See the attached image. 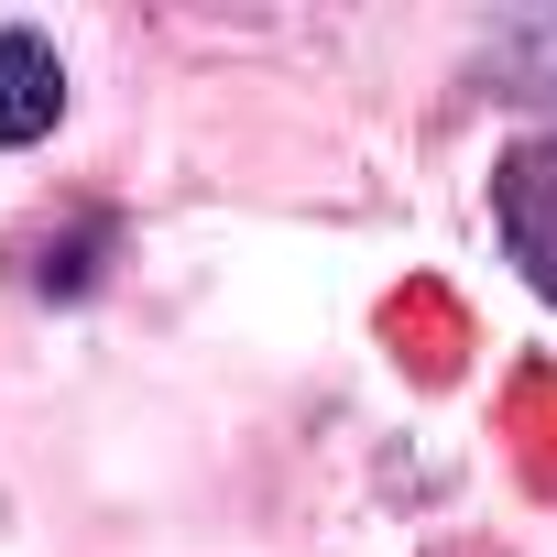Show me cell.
Returning <instances> with one entry per match:
<instances>
[{
  "mask_svg": "<svg viewBox=\"0 0 557 557\" xmlns=\"http://www.w3.org/2000/svg\"><path fill=\"white\" fill-rule=\"evenodd\" d=\"M55 121H66V66H55V45L23 34V23H0V153L45 143Z\"/></svg>",
  "mask_w": 557,
  "mask_h": 557,
  "instance_id": "cell-1",
  "label": "cell"
},
{
  "mask_svg": "<svg viewBox=\"0 0 557 557\" xmlns=\"http://www.w3.org/2000/svg\"><path fill=\"white\" fill-rule=\"evenodd\" d=\"M503 55H546V77H535V88H557V23H513V34H503Z\"/></svg>",
  "mask_w": 557,
  "mask_h": 557,
  "instance_id": "cell-2",
  "label": "cell"
}]
</instances>
